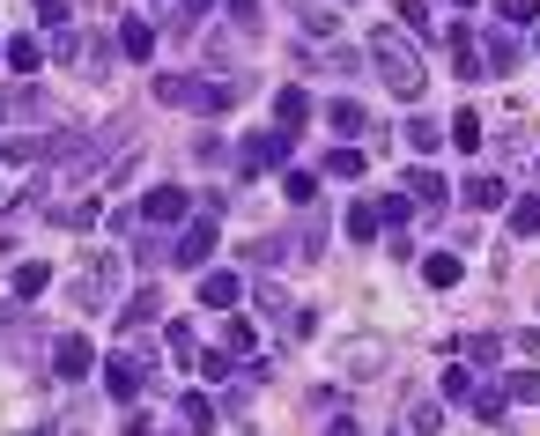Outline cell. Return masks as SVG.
Masks as SVG:
<instances>
[{
	"instance_id": "cell-1",
	"label": "cell",
	"mask_w": 540,
	"mask_h": 436,
	"mask_svg": "<svg viewBox=\"0 0 540 436\" xmlns=\"http://www.w3.org/2000/svg\"><path fill=\"white\" fill-rule=\"evenodd\" d=\"M370 60H378V74L393 82V97H407V104H415L422 82H430V74H422V52L407 45L400 30H378V37H370Z\"/></svg>"
},
{
	"instance_id": "cell-2",
	"label": "cell",
	"mask_w": 540,
	"mask_h": 436,
	"mask_svg": "<svg viewBox=\"0 0 540 436\" xmlns=\"http://www.w3.org/2000/svg\"><path fill=\"white\" fill-rule=\"evenodd\" d=\"M245 97V82H193V74H156V104L178 111H230Z\"/></svg>"
},
{
	"instance_id": "cell-3",
	"label": "cell",
	"mask_w": 540,
	"mask_h": 436,
	"mask_svg": "<svg viewBox=\"0 0 540 436\" xmlns=\"http://www.w3.org/2000/svg\"><path fill=\"white\" fill-rule=\"evenodd\" d=\"M89 163H97V141H89L82 126H60V134H45V170H74V178H82Z\"/></svg>"
},
{
	"instance_id": "cell-4",
	"label": "cell",
	"mask_w": 540,
	"mask_h": 436,
	"mask_svg": "<svg viewBox=\"0 0 540 436\" xmlns=\"http://www.w3.org/2000/svg\"><path fill=\"white\" fill-rule=\"evenodd\" d=\"M200 303H208L215 318H222V311H237V303H245V274H230V267H208V274H200Z\"/></svg>"
},
{
	"instance_id": "cell-5",
	"label": "cell",
	"mask_w": 540,
	"mask_h": 436,
	"mask_svg": "<svg viewBox=\"0 0 540 436\" xmlns=\"http://www.w3.org/2000/svg\"><path fill=\"white\" fill-rule=\"evenodd\" d=\"M208 252H215V215H200V222H185V237L171 244V259L178 267H208Z\"/></svg>"
},
{
	"instance_id": "cell-6",
	"label": "cell",
	"mask_w": 540,
	"mask_h": 436,
	"mask_svg": "<svg viewBox=\"0 0 540 436\" xmlns=\"http://www.w3.org/2000/svg\"><path fill=\"white\" fill-rule=\"evenodd\" d=\"M289 148H296L289 126H267V134H252V141H245V170H259V163H289Z\"/></svg>"
},
{
	"instance_id": "cell-7",
	"label": "cell",
	"mask_w": 540,
	"mask_h": 436,
	"mask_svg": "<svg viewBox=\"0 0 540 436\" xmlns=\"http://www.w3.org/2000/svg\"><path fill=\"white\" fill-rule=\"evenodd\" d=\"M89 363H97V348H89L82 333H60V340H52V370H60V377H89Z\"/></svg>"
},
{
	"instance_id": "cell-8",
	"label": "cell",
	"mask_w": 540,
	"mask_h": 436,
	"mask_svg": "<svg viewBox=\"0 0 540 436\" xmlns=\"http://www.w3.org/2000/svg\"><path fill=\"white\" fill-rule=\"evenodd\" d=\"M104 385H111V400H134V392L148 385L141 355H111V363H104Z\"/></svg>"
},
{
	"instance_id": "cell-9",
	"label": "cell",
	"mask_w": 540,
	"mask_h": 436,
	"mask_svg": "<svg viewBox=\"0 0 540 436\" xmlns=\"http://www.w3.org/2000/svg\"><path fill=\"white\" fill-rule=\"evenodd\" d=\"M141 215H148V222H185V193H178V185H148Z\"/></svg>"
},
{
	"instance_id": "cell-10",
	"label": "cell",
	"mask_w": 540,
	"mask_h": 436,
	"mask_svg": "<svg viewBox=\"0 0 540 436\" xmlns=\"http://www.w3.org/2000/svg\"><path fill=\"white\" fill-rule=\"evenodd\" d=\"M400 185H407V200H415V207H444V178H437L430 163H415Z\"/></svg>"
},
{
	"instance_id": "cell-11",
	"label": "cell",
	"mask_w": 540,
	"mask_h": 436,
	"mask_svg": "<svg viewBox=\"0 0 540 436\" xmlns=\"http://www.w3.org/2000/svg\"><path fill=\"white\" fill-rule=\"evenodd\" d=\"M341 363H348V377H378L385 370V340H348Z\"/></svg>"
},
{
	"instance_id": "cell-12",
	"label": "cell",
	"mask_w": 540,
	"mask_h": 436,
	"mask_svg": "<svg viewBox=\"0 0 540 436\" xmlns=\"http://www.w3.org/2000/svg\"><path fill=\"white\" fill-rule=\"evenodd\" d=\"M119 52H126V60H156V30H148L141 15H134V23H119Z\"/></svg>"
},
{
	"instance_id": "cell-13",
	"label": "cell",
	"mask_w": 540,
	"mask_h": 436,
	"mask_svg": "<svg viewBox=\"0 0 540 436\" xmlns=\"http://www.w3.org/2000/svg\"><path fill=\"white\" fill-rule=\"evenodd\" d=\"M444 141H452V134H444V119H407V148H415V156H437Z\"/></svg>"
},
{
	"instance_id": "cell-14",
	"label": "cell",
	"mask_w": 540,
	"mask_h": 436,
	"mask_svg": "<svg viewBox=\"0 0 540 436\" xmlns=\"http://www.w3.org/2000/svg\"><path fill=\"white\" fill-rule=\"evenodd\" d=\"M304 119H311V97H304V89H282V97H274V126H289V134H296Z\"/></svg>"
},
{
	"instance_id": "cell-15",
	"label": "cell",
	"mask_w": 540,
	"mask_h": 436,
	"mask_svg": "<svg viewBox=\"0 0 540 436\" xmlns=\"http://www.w3.org/2000/svg\"><path fill=\"white\" fill-rule=\"evenodd\" d=\"M467 207H504V178H496V170H474L467 178Z\"/></svg>"
},
{
	"instance_id": "cell-16",
	"label": "cell",
	"mask_w": 540,
	"mask_h": 436,
	"mask_svg": "<svg viewBox=\"0 0 540 436\" xmlns=\"http://www.w3.org/2000/svg\"><path fill=\"white\" fill-rule=\"evenodd\" d=\"M378 200H356V207H348V237H356V244H370V237H378Z\"/></svg>"
},
{
	"instance_id": "cell-17",
	"label": "cell",
	"mask_w": 540,
	"mask_h": 436,
	"mask_svg": "<svg viewBox=\"0 0 540 436\" xmlns=\"http://www.w3.org/2000/svg\"><path fill=\"white\" fill-rule=\"evenodd\" d=\"M452 60H459V82H474V74H489V67H481V45H474L467 30H452Z\"/></svg>"
},
{
	"instance_id": "cell-18",
	"label": "cell",
	"mask_w": 540,
	"mask_h": 436,
	"mask_svg": "<svg viewBox=\"0 0 540 436\" xmlns=\"http://www.w3.org/2000/svg\"><path fill=\"white\" fill-rule=\"evenodd\" d=\"M422 281H430V289H452L459 281V252H430L422 259Z\"/></svg>"
},
{
	"instance_id": "cell-19",
	"label": "cell",
	"mask_w": 540,
	"mask_h": 436,
	"mask_svg": "<svg viewBox=\"0 0 540 436\" xmlns=\"http://www.w3.org/2000/svg\"><path fill=\"white\" fill-rule=\"evenodd\" d=\"M511 237H540V193L511 200Z\"/></svg>"
},
{
	"instance_id": "cell-20",
	"label": "cell",
	"mask_w": 540,
	"mask_h": 436,
	"mask_svg": "<svg viewBox=\"0 0 540 436\" xmlns=\"http://www.w3.org/2000/svg\"><path fill=\"white\" fill-rule=\"evenodd\" d=\"M326 119H333V134H341V141H356L363 126H370V119H363V104H341V97H333V111H326Z\"/></svg>"
},
{
	"instance_id": "cell-21",
	"label": "cell",
	"mask_w": 540,
	"mask_h": 436,
	"mask_svg": "<svg viewBox=\"0 0 540 436\" xmlns=\"http://www.w3.org/2000/svg\"><path fill=\"white\" fill-rule=\"evenodd\" d=\"M444 134L459 141V156H474V148H481V119H474V111H459V119H444Z\"/></svg>"
},
{
	"instance_id": "cell-22",
	"label": "cell",
	"mask_w": 540,
	"mask_h": 436,
	"mask_svg": "<svg viewBox=\"0 0 540 436\" xmlns=\"http://www.w3.org/2000/svg\"><path fill=\"white\" fill-rule=\"evenodd\" d=\"M481 67H489V74H511V67H518V45H511V37H489V45H481Z\"/></svg>"
},
{
	"instance_id": "cell-23",
	"label": "cell",
	"mask_w": 540,
	"mask_h": 436,
	"mask_svg": "<svg viewBox=\"0 0 540 436\" xmlns=\"http://www.w3.org/2000/svg\"><path fill=\"white\" fill-rule=\"evenodd\" d=\"M156 311H163V289H141V296L126 303V311H119V326H148Z\"/></svg>"
},
{
	"instance_id": "cell-24",
	"label": "cell",
	"mask_w": 540,
	"mask_h": 436,
	"mask_svg": "<svg viewBox=\"0 0 540 436\" xmlns=\"http://www.w3.org/2000/svg\"><path fill=\"white\" fill-rule=\"evenodd\" d=\"M459 355H467V363H496L504 340H496V333H467V340H459Z\"/></svg>"
},
{
	"instance_id": "cell-25",
	"label": "cell",
	"mask_w": 540,
	"mask_h": 436,
	"mask_svg": "<svg viewBox=\"0 0 540 436\" xmlns=\"http://www.w3.org/2000/svg\"><path fill=\"white\" fill-rule=\"evenodd\" d=\"M504 407H511L504 385H481V392H474V414H481V422H504Z\"/></svg>"
},
{
	"instance_id": "cell-26",
	"label": "cell",
	"mask_w": 540,
	"mask_h": 436,
	"mask_svg": "<svg viewBox=\"0 0 540 436\" xmlns=\"http://www.w3.org/2000/svg\"><path fill=\"white\" fill-rule=\"evenodd\" d=\"M496 15H504L511 30H533L540 23V0H496Z\"/></svg>"
},
{
	"instance_id": "cell-27",
	"label": "cell",
	"mask_w": 540,
	"mask_h": 436,
	"mask_svg": "<svg viewBox=\"0 0 540 436\" xmlns=\"http://www.w3.org/2000/svg\"><path fill=\"white\" fill-rule=\"evenodd\" d=\"M8 60H15V74H37V67H45V45H37V37H15Z\"/></svg>"
},
{
	"instance_id": "cell-28",
	"label": "cell",
	"mask_w": 540,
	"mask_h": 436,
	"mask_svg": "<svg viewBox=\"0 0 540 436\" xmlns=\"http://www.w3.org/2000/svg\"><path fill=\"white\" fill-rule=\"evenodd\" d=\"M45 281H52V274L37 267V259H23V267H15V296H23V303H30V296H45Z\"/></svg>"
},
{
	"instance_id": "cell-29",
	"label": "cell",
	"mask_w": 540,
	"mask_h": 436,
	"mask_svg": "<svg viewBox=\"0 0 540 436\" xmlns=\"http://www.w3.org/2000/svg\"><path fill=\"white\" fill-rule=\"evenodd\" d=\"M222 348H230V355H245V348H252V326H245L237 311H222Z\"/></svg>"
},
{
	"instance_id": "cell-30",
	"label": "cell",
	"mask_w": 540,
	"mask_h": 436,
	"mask_svg": "<svg viewBox=\"0 0 540 436\" xmlns=\"http://www.w3.org/2000/svg\"><path fill=\"white\" fill-rule=\"evenodd\" d=\"M282 193H289L296 207H311V200H319V178H311V170H289V178H282Z\"/></svg>"
},
{
	"instance_id": "cell-31",
	"label": "cell",
	"mask_w": 540,
	"mask_h": 436,
	"mask_svg": "<svg viewBox=\"0 0 540 436\" xmlns=\"http://www.w3.org/2000/svg\"><path fill=\"white\" fill-rule=\"evenodd\" d=\"M178 414H185V429H215V400H208V392H193Z\"/></svg>"
},
{
	"instance_id": "cell-32",
	"label": "cell",
	"mask_w": 540,
	"mask_h": 436,
	"mask_svg": "<svg viewBox=\"0 0 540 436\" xmlns=\"http://www.w3.org/2000/svg\"><path fill=\"white\" fill-rule=\"evenodd\" d=\"M407 429H415V436H437V429H444V407H437V400H422L415 414H407Z\"/></svg>"
},
{
	"instance_id": "cell-33",
	"label": "cell",
	"mask_w": 540,
	"mask_h": 436,
	"mask_svg": "<svg viewBox=\"0 0 540 436\" xmlns=\"http://www.w3.org/2000/svg\"><path fill=\"white\" fill-rule=\"evenodd\" d=\"M444 400H474V370H467V363L444 370Z\"/></svg>"
},
{
	"instance_id": "cell-34",
	"label": "cell",
	"mask_w": 540,
	"mask_h": 436,
	"mask_svg": "<svg viewBox=\"0 0 540 436\" xmlns=\"http://www.w3.org/2000/svg\"><path fill=\"white\" fill-rule=\"evenodd\" d=\"M378 215L393 222V230H407V215H415V200H407V193H385V200H378Z\"/></svg>"
},
{
	"instance_id": "cell-35",
	"label": "cell",
	"mask_w": 540,
	"mask_h": 436,
	"mask_svg": "<svg viewBox=\"0 0 540 436\" xmlns=\"http://www.w3.org/2000/svg\"><path fill=\"white\" fill-rule=\"evenodd\" d=\"M134 170H141V156H134V148H126V156H119V163H111V178H104V193H119V185H134Z\"/></svg>"
},
{
	"instance_id": "cell-36",
	"label": "cell",
	"mask_w": 540,
	"mask_h": 436,
	"mask_svg": "<svg viewBox=\"0 0 540 436\" xmlns=\"http://www.w3.org/2000/svg\"><path fill=\"white\" fill-rule=\"evenodd\" d=\"M504 392H511V400H540V377H533V370H511Z\"/></svg>"
},
{
	"instance_id": "cell-37",
	"label": "cell",
	"mask_w": 540,
	"mask_h": 436,
	"mask_svg": "<svg viewBox=\"0 0 540 436\" xmlns=\"http://www.w3.org/2000/svg\"><path fill=\"white\" fill-rule=\"evenodd\" d=\"M30 8H37V23H45V30H67V0H30Z\"/></svg>"
},
{
	"instance_id": "cell-38",
	"label": "cell",
	"mask_w": 540,
	"mask_h": 436,
	"mask_svg": "<svg viewBox=\"0 0 540 436\" xmlns=\"http://www.w3.org/2000/svg\"><path fill=\"white\" fill-rule=\"evenodd\" d=\"M326 170H333V178H363V156H356V148H333Z\"/></svg>"
},
{
	"instance_id": "cell-39",
	"label": "cell",
	"mask_w": 540,
	"mask_h": 436,
	"mask_svg": "<svg viewBox=\"0 0 540 436\" xmlns=\"http://www.w3.org/2000/svg\"><path fill=\"white\" fill-rule=\"evenodd\" d=\"M163 340H171V355H193V326H185V318H171V326H163Z\"/></svg>"
},
{
	"instance_id": "cell-40",
	"label": "cell",
	"mask_w": 540,
	"mask_h": 436,
	"mask_svg": "<svg viewBox=\"0 0 540 436\" xmlns=\"http://www.w3.org/2000/svg\"><path fill=\"white\" fill-rule=\"evenodd\" d=\"M37 156H45V141H37V134H23V141H8V163H37Z\"/></svg>"
},
{
	"instance_id": "cell-41",
	"label": "cell",
	"mask_w": 540,
	"mask_h": 436,
	"mask_svg": "<svg viewBox=\"0 0 540 436\" xmlns=\"http://www.w3.org/2000/svg\"><path fill=\"white\" fill-rule=\"evenodd\" d=\"M304 30L311 37H333V8H311V0H304Z\"/></svg>"
},
{
	"instance_id": "cell-42",
	"label": "cell",
	"mask_w": 540,
	"mask_h": 436,
	"mask_svg": "<svg viewBox=\"0 0 540 436\" xmlns=\"http://www.w3.org/2000/svg\"><path fill=\"white\" fill-rule=\"evenodd\" d=\"M230 15H237L245 30H259V0H230Z\"/></svg>"
},
{
	"instance_id": "cell-43",
	"label": "cell",
	"mask_w": 540,
	"mask_h": 436,
	"mask_svg": "<svg viewBox=\"0 0 540 436\" xmlns=\"http://www.w3.org/2000/svg\"><path fill=\"white\" fill-rule=\"evenodd\" d=\"M326 436H363L356 422H348V414H341V422H326Z\"/></svg>"
},
{
	"instance_id": "cell-44",
	"label": "cell",
	"mask_w": 540,
	"mask_h": 436,
	"mask_svg": "<svg viewBox=\"0 0 540 436\" xmlns=\"http://www.w3.org/2000/svg\"><path fill=\"white\" fill-rule=\"evenodd\" d=\"M200 8H215V0H185V8H178V23H193V15H200Z\"/></svg>"
},
{
	"instance_id": "cell-45",
	"label": "cell",
	"mask_w": 540,
	"mask_h": 436,
	"mask_svg": "<svg viewBox=\"0 0 540 436\" xmlns=\"http://www.w3.org/2000/svg\"><path fill=\"white\" fill-rule=\"evenodd\" d=\"M126 436H156V429H148V422H126Z\"/></svg>"
},
{
	"instance_id": "cell-46",
	"label": "cell",
	"mask_w": 540,
	"mask_h": 436,
	"mask_svg": "<svg viewBox=\"0 0 540 436\" xmlns=\"http://www.w3.org/2000/svg\"><path fill=\"white\" fill-rule=\"evenodd\" d=\"M0 52H8V45H0Z\"/></svg>"
}]
</instances>
